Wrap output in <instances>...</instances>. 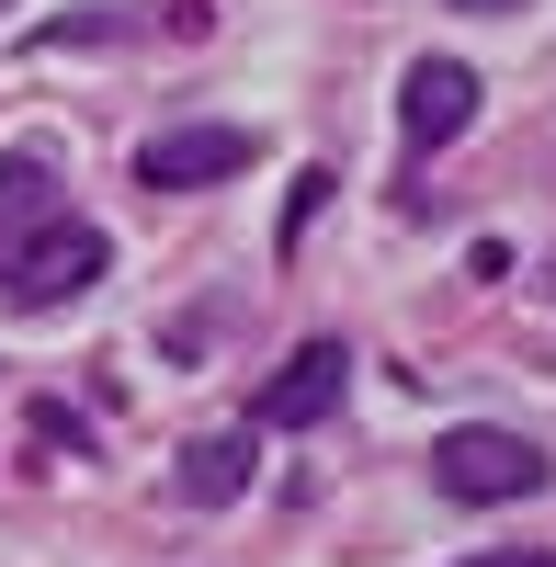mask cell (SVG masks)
<instances>
[{
    "instance_id": "obj_5",
    "label": "cell",
    "mask_w": 556,
    "mask_h": 567,
    "mask_svg": "<svg viewBox=\"0 0 556 567\" xmlns=\"http://www.w3.org/2000/svg\"><path fill=\"white\" fill-rule=\"evenodd\" d=\"M341 386H352V352H341V341H307V352L261 386V432H318V420L341 409Z\"/></svg>"
},
{
    "instance_id": "obj_9",
    "label": "cell",
    "mask_w": 556,
    "mask_h": 567,
    "mask_svg": "<svg viewBox=\"0 0 556 567\" xmlns=\"http://www.w3.org/2000/svg\"><path fill=\"white\" fill-rule=\"evenodd\" d=\"M0 12H23V0H0Z\"/></svg>"
},
{
    "instance_id": "obj_1",
    "label": "cell",
    "mask_w": 556,
    "mask_h": 567,
    "mask_svg": "<svg viewBox=\"0 0 556 567\" xmlns=\"http://www.w3.org/2000/svg\"><path fill=\"white\" fill-rule=\"evenodd\" d=\"M103 261H114V239L58 194V159L0 148V307L45 318V307H69L80 284H103Z\"/></svg>"
},
{
    "instance_id": "obj_6",
    "label": "cell",
    "mask_w": 556,
    "mask_h": 567,
    "mask_svg": "<svg viewBox=\"0 0 556 567\" xmlns=\"http://www.w3.org/2000/svg\"><path fill=\"white\" fill-rule=\"evenodd\" d=\"M194 511H227L250 488V432H205V443H182V477H171Z\"/></svg>"
},
{
    "instance_id": "obj_3",
    "label": "cell",
    "mask_w": 556,
    "mask_h": 567,
    "mask_svg": "<svg viewBox=\"0 0 556 567\" xmlns=\"http://www.w3.org/2000/svg\"><path fill=\"white\" fill-rule=\"evenodd\" d=\"M250 159H261L250 125H159L148 148H136V182H148V194H205V182H239Z\"/></svg>"
},
{
    "instance_id": "obj_8",
    "label": "cell",
    "mask_w": 556,
    "mask_h": 567,
    "mask_svg": "<svg viewBox=\"0 0 556 567\" xmlns=\"http://www.w3.org/2000/svg\"><path fill=\"white\" fill-rule=\"evenodd\" d=\"M454 12H523V0H454Z\"/></svg>"
},
{
    "instance_id": "obj_4",
    "label": "cell",
    "mask_w": 556,
    "mask_h": 567,
    "mask_svg": "<svg viewBox=\"0 0 556 567\" xmlns=\"http://www.w3.org/2000/svg\"><path fill=\"white\" fill-rule=\"evenodd\" d=\"M466 125H477V69H466V58H421V69L398 80V136H409L421 159L454 148Z\"/></svg>"
},
{
    "instance_id": "obj_2",
    "label": "cell",
    "mask_w": 556,
    "mask_h": 567,
    "mask_svg": "<svg viewBox=\"0 0 556 567\" xmlns=\"http://www.w3.org/2000/svg\"><path fill=\"white\" fill-rule=\"evenodd\" d=\"M545 477H556L545 443L500 432V420H454V432L432 443V488H443V499H466V511H512V499H534Z\"/></svg>"
},
{
    "instance_id": "obj_7",
    "label": "cell",
    "mask_w": 556,
    "mask_h": 567,
    "mask_svg": "<svg viewBox=\"0 0 556 567\" xmlns=\"http://www.w3.org/2000/svg\"><path fill=\"white\" fill-rule=\"evenodd\" d=\"M466 567H556L545 545H500V556H466Z\"/></svg>"
}]
</instances>
